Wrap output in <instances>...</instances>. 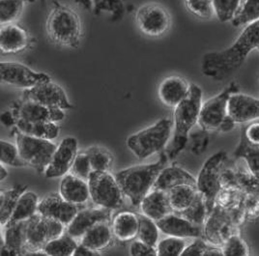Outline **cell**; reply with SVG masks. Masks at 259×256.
I'll return each instance as SVG.
<instances>
[{
	"instance_id": "23",
	"label": "cell",
	"mask_w": 259,
	"mask_h": 256,
	"mask_svg": "<svg viewBox=\"0 0 259 256\" xmlns=\"http://www.w3.org/2000/svg\"><path fill=\"white\" fill-rule=\"evenodd\" d=\"M59 193L66 201L82 206L90 199L88 182L67 173L60 182Z\"/></svg>"
},
{
	"instance_id": "26",
	"label": "cell",
	"mask_w": 259,
	"mask_h": 256,
	"mask_svg": "<svg viewBox=\"0 0 259 256\" xmlns=\"http://www.w3.org/2000/svg\"><path fill=\"white\" fill-rule=\"evenodd\" d=\"M181 185H190L197 188L196 179L188 171L178 166H168L161 171L152 190H160L167 192L172 188Z\"/></svg>"
},
{
	"instance_id": "29",
	"label": "cell",
	"mask_w": 259,
	"mask_h": 256,
	"mask_svg": "<svg viewBox=\"0 0 259 256\" xmlns=\"http://www.w3.org/2000/svg\"><path fill=\"white\" fill-rule=\"evenodd\" d=\"M16 119V128L24 135L49 140H54L59 136V127L56 123L28 122L19 118Z\"/></svg>"
},
{
	"instance_id": "32",
	"label": "cell",
	"mask_w": 259,
	"mask_h": 256,
	"mask_svg": "<svg viewBox=\"0 0 259 256\" xmlns=\"http://www.w3.org/2000/svg\"><path fill=\"white\" fill-rule=\"evenodd\" d=\"M27 186L16 185L10 190L2 191L0 194V224L5 226L11 219L15 208L23 192L27 191Z\"/></svg>"
},
{
	"instance_id": "2",
	"label": "cell",
	"mask_w": 259,
	"mask_h": 256,
	"mask_svg": "<svg viewBox=\"0 0 259 256\" xmlns=\"http://www.w3.org/2000/svg\"><path fill=\"white\" fill-rule=\"evenodd\" d=\"M164 164L165 157L162 156L158 162L131 166L115 175L124 196L134 206H140L142 199L153 189L159 174L164 168Z\"/></svg>"
},
{
	"instance_id": "6",
	"label": "cell",
	"mask_w": 259,
	"mask_h": 256,
	"mask_svg": "<svg viewBox=\"0 0 259 256\" xmlns=\"http://www.w3.org/2000/svg\"><path fill=\"white\" fill-rule=\"evenodd\" d=\"M227 153L220 151L206 160L196 179L197 190L202 195L208 215L216 206L218 194L222 191V173L227 162Z\"/></svg>"
},
{
	"instance_id": "46",
	"label": "cell",
	"mask_w": 259,
	"mask_h": 256,
	"mask_svg": "<svg viewBox=\"0 0 259 256\" xmlns=\"http://www.w3.org/2000/svg\"><path fill=\"white\" fill-rule=\"evenodd\" d=\"M92 171L93 169L91 166V162L87 152L77 153L76 159L74 160V163L70 169V173H72L73 175H75L78 178L88 181Z\"/></svg>"
},
{
	"instance_id": "13",
	"label": "cell",
	"mask_w": 259,
	"mask_h": 256,
	"mask_svg": "<svg viewBox=\"0 0 259 256\" xmlns=\"http://www.w3.org/2000/svg\"><path fill=\"white\" fill-rule=\"evenodd\" d=\"M0 75L2 82L24 90L52 81L50 75L33 71L26 65L19 62H1Z\"/></svg>"
},
{
	"instance_id": "15",
	"label": "cell",
	"mask_w": 259,
	"mask_h": 256,
	"mask_svg": "<svg viewBox=\"0 0 259 256\" xmlns=\"http://www.w3.org/2000/svg\"><path fill=\"white\" fill-rule=\"evenodd\" d=\"M81 206L66 201L60 193L52 192L39 202L38 213L54 220L66 227L71 224Z\"/></svg>"
},
{
	"instance_id": "18",
	"label": "cell",
	"mask_w": 259,
	"mask_h": 256,
	"mask_svg": "<svg viewBox=\"0 0 259 256\" xmlns=\"http://www.w3.org/2000/svg\"><path fill=\"white\" fill-rule=\"evenodd\" d=\"M227 115L236 124H247L259 119V100L243 93H233L227 106Z\"/></svg>"
},
{
	"instance_id": "24",
	"label": "cell",
	"mask_w": 259,
	"mask_h": 256,
	"mask_svg": "<svg viewBox=\"0 0 259 256\" xmlns=\"http://www.w3.org/2000/svg\"><path fill=\"white\" fill-rule=\"evenodd\" d=\"M190 86L191 83H188L183 77L171 75L161 82L158 95L163 105L175 107L188 95Z\"/></svg>"
},
{
	"instance_id": "45",
	"label": "cell",
	"mask_w": 259,
	"mask_h": 256,
	"mask_svg": "<svg viewBox=\"0 0 259 256\" xmlns=\"http://www.w3.org/2000/svg\"><path fill=\"white\" fill-rule=\"evenodd\" d=\"M187 9L200 19H210L214 13L212 0H185Z\"/></svg>"
},
{
	"instance_id": "56",
	"label": "cell",
	"mask_w": 259,
	"mask_h": 256,
	"mask_svg": "<svg viewBox=\"0 0 259 256\" xmlns=\"http://www.w3.org/2000/svg\"><path fill=\"white\" fill-rule=\"evenodd\" d=\"M41 1H42V2H45V0H41Z\"/></svg>"
},
{
	"instance_id": "19",
	"label": "cell",
	"mask_w": 259,
	"mask_h": 256,
	"mask_svg": "<svg viewBox=\"0 0 259 256\" xmlns=\"http://www.w3.org/2000/svg\"><path fill=\"white\" fill-rule=\"evenodd\" d=\"M111 211L99 206L96 208L80 209L71 224L67 226V233L75 239H80L95 224L102 222L110 223Z\"/></svg>"
},
{
	"instance_id": "38",
	"label": "cell",
	"mask_w": 259,
	"mask_h": 256,
	"mask_svg": "<svg viewBox=\"0 0 259 256\" xmlns=\"http://www.w3.org/2000/svg\"><path fill=\"white\" fill-rule=\"evenodd\" d=\"M178 215L182 216L185 219H187L188 221H190L195 225L200 226L204 224L206 218L208 217V211H207L206 204L202 195L198 193V195L196 196L194 202L192 203V205L182 213H179Z\"/></svg>"
},
{
	"instance_id": "22",
	"label": "cell",
	"mask_w": 259,
	"mask_h": 256,
	"mask_svg": "<svg viewBox=\"0 0 259 256\" xmlns=\"http://www.w3.org/2000/svg\"><path fill=\"white\" fill-rule=\"evenodd\" d=\"M26 221L4 226L1 255H23L26 253Z\"/></svg>"
},
{
	"instance_id": "21",
	"label": "cell",
	"mask_w": 259,
	"mask_h": 256,
	"mask_svg": "<svg viewBox=\"0 0 259 256\" xmlns=\"http://www.w3.org/2000/svg\"><path fill=\"white\" fill-rule=\"evenodd\" d=\"M157 225L163 234L179 238H198L201 235L200 226L191 223L178 214L172 213L157 221Z\"/></svg>"
},
{
	"instance_id": "14",
	"label": "cell",
	"mask_w": 259,
	"mask_h": 256,
	"mask_svg": "<svg viewBox=\"0 0 259 256\" xmlns=\"http://www.w3.org/2000/svg\"><path fill=\"white\" fill-rule=\"evenodd\" d=\"M22 100L33 101L46 107L59 108L62 110L73 108V105L69 101L64 89L53 82V80L24 90Z\"/></svg>"
},
{
	"instance_id": "48",
	"label": "cell",
	"mask_w": 259,
	"mask_h": 256,
	"mask_svg": "<svg viewBox=\"0 0 259 256\" xmlns=\"http://www.w3.org/2000/svg\"><path fill=\"white\" fill-rule=\"evenodd\" d=\"M210 243H206L205 241L197 239L194 242H193L191 245L186 246V248L184 249L182 255H205Z\"/></svg>"
},
{
	"instance_id": "4",
	"label": "cell",
	"mask_w": 259,
	"mask_h": 256,
	"mask_svg": "<svg viewBox=\"0 0 259 256\" xmlns=\"http://www.w3.org/2000/svg\"><path fill=\"white\" fill-rule=\"evenodd\" d=\"M202 104L201 88L194 83H191L188 95L174 107V138L172 143L174 156L183 149L187 143L189 133L195 124H198Z\"/></svg>"
},
{
	"instance_id": "28",
	"label": "cell",
	"mask_w": 259,
	"mask_h": 256,
	"mask_svg": "<svg viewBox=\"0 0 259 256\" xmlns=\"http://www.w3.org/2000/svg\"><path fill=\"white\" fill-rule=\"evenodd\" d=\"M112 235L113 232L109 223L102 222L87 230L80 238V243L100 253V251L104 250L110 245Z\"/></svg>"
},
{
	"instance_id": "31",
	"label": "cell",
	"mask_w": 259,
	"mask_h": 256,
	"mask_svg": "<svg viewBox=\"0 0 259 256\" xmlns=\"http://www.w3.org/2000/svg\"><path fill=\"white\" fill-rule=\"evenodd\" d=\"M198 193L197 188L190 185H181L169 190L167 192V195L173 212L182 213L188 209L195 200Z\"/></svg>"
},
{
	"instance_id": "10",
	"label": "cell",
	"mask_w": 259,
	"mask_h": 256,
	"mask_svg": "<svg viewBox=\"0 0 259 256\" xmlns=\"http://www.w3.org/2000/svg\"><path fill=\"white\" fill-rule=\"evenodd\" d=\"M233 209H227L216 205L208 215L204 225L205 239L212 245L221 246L232 236L236 226V218Z\"/></svg>"
},
{
	"instance_id": "7",
	"label": "cell",
	"mask_w": 259,
	"mask_h": 256,
	"mask_svg": "<svg viewBox=\"0 0 259 256\" xmlns=\"http://www.w3.org/2000/svg\"><path fill=\"white\" fill-rule=\"evenodd\" d=\"M14 132L16 145L22 160L38 172L45 173L53 160L57 146L52 140L24 135L17 128Z\"/></svg>"
},
{
	"instance_id": "52",
	"label": "cell",
	"mask_w": 259,
	"mask_h": 256,
	"mask_svg": "<svg viewBox=\"0 0 259 256\" xmlns=\"http://www.w3.org/2000/svg\"><path fill=\"white\" fill-rule=\"evenodd\" d=\"M235 122L231 119V118L229 117L228 115H227L226 119L223 121V123L221 124V126H220V128L219 130L220 131H222V132H225V133H227V132H230V131H232L234 127H235Z\"/></svg>"
},
{
	"instance_id": "43",
	"label": "cell",
	"mask_w": 259,
	"mask_h": 256,
	"mask_svg": "<svg viewBox=\"0 0 259 256\" xmlns=\"http://www.w3.org/2000/svg\"><path fill=\"white\" fill-rule=\"evenodd\" d=\"M186 246L184 238L169 236L158 242L156 245L157 254L159 256L182 255Z\"/></svg>"
},
{
	"instance_id": "57",
	"label": "cell",
	"mask_w": 259,
	"mask_h": 256,
	"mask_svg": "<svg viewBox=\"0 0 259 256\" xmlns=\"http://www.w3.org/2000/svg\"><path fill=\"white\" fill-rule=\"evenodd\" d=\"M257 50H258V51H259V46H258V48H257Z\"/></svg>"
},
{
	"instance_id": "54",
	"label": "cell",
	"mask_w": 259,
	"mask_h": 256,
	"mask_svg": "<svg viewBox=\"0 0 259 256\" xmlns=\"http://www.w3.org/2000/svg\"><path fill=\"white\" fill-rule=\"evenodd\" d=\"M8 176V171L5 168L4 164H1L0 166V180L1 182L4 181Z\"/></svg>"
},
{
	"instance_id": "44",
	"label": "cell",
	"mask_w": 259,
	"mask_h": 256,
	"mask_svg": "<svg viewBox=\"0 0 259 256\" xmlns=\"http://www.w3.org/2000/svg\"><path fill=\"white\" fill-rule=\"evenodd\" d=\"M224 255H248V245L237 234L230 236L225 244L222 245Z\"/></svg>"
},
{
	"instance_id": "20",
	"label": "cell",
	"mask_w": 259,
	"mask_h": 256,
	"mask_svg": "<svg viewBox=\"0 0 259 256\" xmlns=\"http://www.w3.org/2000/svg\"><path fill=\"white\" fill-rule=\"evenodd\" d=\"M31 38L25 29L20 25L8 23L1 25L0 50L1 54H18L26 50Z\"/></svg>"
},
{
	"instance_id": "40",
	"label": "cell",
	"mask_w": 259,
	"mask_h": 256,
	"mask_svg": "<svg viewBox=\"0 0 259 256\" xmlns=\"http://www.w3.org/2000/svg\"><path fill=\"white\" fill-rule=\"evenodd\" d=\"M0 146H1V155H0L1 164L14 166V167H22L27 165L25 161L22 160L16 144H13L6 140H1Z\"/></svg>"
},
{
	"instance_id": "27",
	"label": "cell",
	"mask_w": 259,
	"mask_h": 256,
	"mask_svg": "<svg viewBox=\"0 0 259 256\" xmlns=\"http://www.w3.org/2000/svg\"><path fill=\"white\" fill-rule=\"evenodd\" d=\"M113 235L121 242H129L139 237L140 218L133 212H121L111 223Z\"/></svg>"
},
{
	"instance_id": "51",
	"label": "cell",
	"mask_w": 259,
	"mask_h": 256,
	"mask_svg": "<svg viewBox=\"0 0 259 256\" xmlns=\"http://www.w3.org/2000/svg\"><path fill=\"white\" fill-rule=\"evenodd\" d=\"M100 253L97 251L92 250L91 248L87 247V245H82L81 243H79L77 246H76V250L74 252L75 256H82V255H99Z\"/></svg>"
},
{
	"instance_id": "30",
	"label": "cell",
	"mask_w": 259,
	"mask_h": 256,
	"mask_svg": "<svg viewBox=\"0 0 259 256\" xmlns=\"http://www.w3.org/2000/svg\"><path fill=\"white\" fill-rule=\"evenodd\" d=\"M234 157L246 161L250 174L259 183V146L248 142L243 130L241 131L239 144L234 151Z\"/></svg>"
},
{
	"instance_id": "16",
	"label": "cell",
	"mask_w": 259,
	"mask_h": 256,
	"mask_svg": "<svg viewBox=\"0 0 259 256\" xmlns=\"http://www.w3.org/2000/svg\"><path fill=\"white\" fill-rule=\"evenodd\" d=\"M13 112L16 118L28 122L58 123L65 118L64 110L54 107H46L39 103L22 100L15 104Z\"/></svg>"
},
{
	"instance_id": "1",
	"label": "cell",
	"mask_w": 259,
	"mask_h": 256,
	"mask_svg": "<svg viewBox=\"0 0 259 256\" xmlns=\"http://www.w3.org/2000/svg\"><path fill=\"white\" fill-rule=\"evenodd\" d=\"M258 46L259 20L248 24L231 47L204 54L201 64L203 75L218 81L225 80L237 72L248 54Z\"/></svg>"
},
{
	"instance_id": "25",
	"label": "cell",
	"mask_w": 259,
	"mask_h": 256,
	"mask_svg": "<svg viewBox=\"0 0 259 256\" xmlns=\"http://www.w3.org/2000/svg\"><path fill=\"white\" fill-rule=\"evenodd\" d=\"M141 214L154 220L155 222L174 213L169 204L167 192L160 190H151L142 199Z\"/></svg>"
},
{
	"instance_id": "35",
	"label": "cell",
	"mask_w": 259,
	"mask_h": 256,
	"mask_svg": "<svg viewBox=\"0 0 259 256\" xmlns=\"http://www.w3.org/2000/svg\"><path fill=\"white\" fill-rule=\"evenodd\" d=\"M259 20V0H245L236 16L231 21L234 26L249 24Z\"/></svg>"
},
{
	"instance_id": "50",
	"label": "cell",
	"mask_w": 259,
	"mask_h": 256,
	"mask_svg": "<svg viewBox=\"0 0 259 256\" xmlns=\"http://www.w3.org/2000/svg\"><path fill=\"white\" fill-rule=\"evenodd\" d=\"M17 119L13 111H5L1 114V123L6 127H12L16 125Z\"/></svg>"
},
{
	"instance_id": "37",
	"label": "cell",
	"mask_w": 259,
	"mask_h": 256,
	"mask_svg": "<svg viewBox=\"0 0 259 256\" xmlns=\"http://www.w3.org/2000/svg\"><path fill=\"white\" fill-rule=\"evenodd\" d=\"M24 0H0L1 25L13 23L18 20L24 7Z\"/></svg>"
},
{
	"instance_id": "58",
	"label": "cell",
	"mask_w": 259,
	"mask_h": 256,
	"mask_svg": "<svg viewBox=\"0 0 259 256\" xmlns=\"http://www.w3.org/2000/svg\"><path fill=\"white\" fill-rule=\"evenodd\" d=\"M244 1H245V0H244Z\"/></svg>"
},
{
	"instance_id": "8",
	"label": "cell",
	"mask_w": 259,
	"mask_h": 256,
	"mask_svg": "<svg viewBox=\"0 0 259 256\" xmlns=\"http://www.w3.org/2000/svg\"><path fill=\"white\" fill-rule=\"evenodd\" d=\"M90 199L96 206L117 210L124 203V194L118 182L108 171L91 172L89 179Z\"/></svg>"
},
{
	"instance_id": "34",
	"label": "cell",
	"mask_w": 259,
	"mask_h": 256,
	"mask_svg": "<svg viewBox=\"0 0 259 256\" xmlns=\"http://www.w3.org/2000/svg\"><path fill=\"white\" fill-rule=\"evenodd\" d=\"M77 243L76 239L71 235H60L49 242L44 247L43 251L47 255L70 256L74 255Z\"/></svg>"
},
{
	"instance_id": "36",
	"label": "cell",
	"mask_w": 259,
	"mask_h": 256,
	"mask_svg": "<svg viewBox=\"0 0 259 256\" xmlns=\"http://www.w3.org/2000/svg\"><path fill=\"white\" fill-rule=\"evenodd\" d=\"M139 218H140L139 239L142 242L156 247V245L158 244L159 232H160V228L157 225V223L150 218L144 216L143 214L139 215Z\"/></svg>"
},
{
	"instance_id": "53",
	"label": "cell",
	"mask_w": 259,
	"mask_h": 256,
	"mask_svg": "<svg viewBox=\"0 0 259 256\" xmlns=\"http://www.w3.org/2000/svg\"><path fill=\"white\" fill-rule=\"evenodd\" d=\"M76 4L82 6L85 10H92L93 0H75Z\"/></svg>"
},
{
	"instance_id": "17",
	"label": "cell",
	"mask_w": 259,
	"mask_h": 256,
	"mask_svg": "<svg viewBox=\"0 0 259 256\" xmlns=\"http://www.w3.org/2000/svg\"><path fill=\"white\" fill-rule=\"evenodd\" d=\"M77 155V141L75 138L69 137L63 139L57 146L53 160L45 171L47 178L63 177L74 163Z\"/></svg>"
},
{
	"instance_id": "42",
	"label": "cell",
	"mask_w": 259,
	"mask_h": 256,
	"mask_svg": "<svg viewBox=\"0 0 259 256\" xmlns=\"http://www.w3.org/2000/svg\"><path fill=\"white\" fill-rule=\"evenodd\" d=\"M93 10L95 15L102 13L111 14L112 21H119L125 12L124 3L122 0H93Z\"/></svg>"
},
{
	"instance_id": "11",
	"label": "cell",
	"mask_w": 259,
	"mask_h": 256,
	"mask_svg": "<svg viewBox=\"0 0 259 256\" xmlns=\"http://www.w3.org/2000/svg\"><path fill=\"white\" fill-rule=\"evenodd\" d=\"M239 92L237 82L233 81L226 87L220 94L209 99L202 104L198 124L206 131H214L220 128L227 116L228 100L233 93Z\"/></svg>"
},
{
	"instance_id": "39",
	"label": "cell",
	"mask_w": 259,
	"mask_h": 256,
	"mask_svg": "<svg viewBox=\"0 0 259 256\" xmlns=\"http://www.w3.org/2000/svg\"><path fill=\"white\" fill-rule=\"evenodd\" d=\"M243 0H212L214 13L222 22H230L234 19Z\"/></svg>"
},
{
	"instance_id": "9",
	"label": "cell",
	"mask_w": 259,
	"mask_h": 256,
	"mask_svg": "<svg viewBox=\"0 0 259 256\" xmlns=\"http://www.w3.org/2000/svg\"><path fill=\"white\" fill-rule=\"evenodd\" d=\"M65 227L63 224L37 212L26 221V253L43 251L49 242L64 233Z\"/></svg>"
},
{
	"instance_id": "3",
	"label": "cell",
	"mask_w": 259,
	"mask_h": 256,
	"mask_svg": "<svg viewBox=\"0 0 259 256\" xmlns=\"http://www.w3.org/2000/svg\"><path fill=\"white\" fill-rule=\"evenodd\" d=\"M46 26L48 35L54 44L66 48H78L82 35L81 22L76 12L68 6L54 1Z\"/></svg>"
},
{
	"instance_id": "55",
	"label": "cell",
	"mask_w": 259,
	"mask_h": 256,
	"mask_svg": "<svg viewBox=\"0 0 259 256\" xmlns=\"http://www.w3.org/2000/svg\"><path fill=\"white\" fill-rule=\"evenodd\" d=\"M25 2H34V0H24Z\"/></svg>"
},
{
	"instance_id": "49",
	"label": "cell",
	"mask_w": 259,
	"mask_h": 256,
	"mask_svg": "<svg viewBox=\"0 0 259 256\" xmlns=\"http://www.w3.org/2000/svg\"><path fill=\"white\" fill-rule=\"evenodd\" d=\"M242 130L250 144L259 146V122L253 121L251 124L244 126Z\"/></svg>"
},
{
	"instance_id": "12",
	"label": "cell",
	"mask_w": 259,
	"mask_h": 256,
	"mask_svg": "<svg viewBox=\"0 0 259 256\" xmlns=\"http://www.w3.org/2000/svg\"><path fill=\"white\" fill-rule=\"evenodd\" d=\"M136 22L141 32L150 37L162 36L170 27L171 18L161 4L148 3L139 8Z\"/></svg>"
},
{
	"instance_id": "47",
	"label": "cell",
	"mask_w": 259,
	"mask_h": 256,
	"mask_svg": "<svg viewBox=\"0 0 259 256\" xmlns=\"http://www.w3.org/2000/svg\"><path fill=\"white\" fill-rule=\"evenodd\" d=\"M130 254L131 255H158L157 248L155 246L149 245L141 240L134 241L130 246Z\"/></svg>"
},
{
	"instance_id": "5",
	"label": "cell",
	"mask_w": 259,
	"mask_h": 256,
	"mask_svg": "<svg viewBox=\"0 0 259 256\" xmlns=\"http://www.w3.org/2000/svg\"><path fill=\"white\" fill-rule=\"evenodd\" d=\"M170 119H161L154 125L132 135L127 146L140 160H145L164 148L170 139L173 128Z\"/></svg>"
},
{
	"instance_id": "33",
	"label": "cell",
	"mask_w": 259,
	"mask_h": 256,
	"mask_svg": "<svg viewBox=\"0 0 259 256\" xmlns=\"http://www.w3.org/2000/svg\"><path fill=\"white\" fill-rule=\"evenodd\" d=\"M39 202L40 201L35 192L25 191L21 195L8 224H15L29 220L38 212Z\"/></svg>"
},
{
	"instance_id": "41",
	"label": "cell",
	"mask_w": 259,
	"mask_h": 256,
	"mask_svg": "<svg viewBox=\"0 0 259 256\" xmlns=\"http://www.w3.org/2000/svg\"><path fill=\"white\" fill-rule=\"evenodd\" d=\"M85 152L89 157L93 170L108 171L110 169L113 159L107 150L99 146H92Z\"/></svg>"
}]
</instances>
